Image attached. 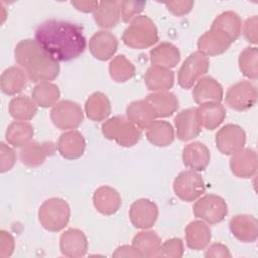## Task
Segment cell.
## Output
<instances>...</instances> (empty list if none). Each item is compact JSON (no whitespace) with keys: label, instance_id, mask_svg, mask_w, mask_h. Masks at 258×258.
Wrapping results in <instances>:
<instances>
[{"label":"cell","instance_id":"ac0fdd59","mask_svg":"<svg viewBox=\"0 0 258 258\" xmlns=\"http://www.w3.org/2000/svg\"><path fill=\"white\" fill-rule=\"evenodd\" d=\"M118 48V39L110 31L100 30L92 35L89 41V49L94 57L99 60L110 59Z\"/></svg>","mask_w":258,"mask_h":258},{"label":"cell","instance_id":"e575fe53","mask_svg":"<svg viewBox=\"0 0 258 258\" xmlns=\"http://www.w3.org/2000/svg\"><path fill=\"white\" fill-rule=\"evenodd\" d=\"M33 134L34 130L30 123L25 121H14L7 127L5 138L8 144L13 147H23L31 141Z\"/></svg>","mask_w":258,"mask_h":258},{"label":"cell","instance_id":"6da1fadb","mask_svg":"<svg viewBox=\"0 0 258 258\" xmlns=\"http://www.w3.org/2000/svg\"><path fill=\"white\" fill-rule=\"evenodd\" d=\"M34 39L56 61H70L86 49L83 27L70 22L49 19L37 26Z\"/></svg>","mask_w":258,"mask_h":258},{"label":"cell","instance_id":"60d3db41","mask_svg":"<svg viewBox=\"0 0 258 258\" xmlns=\"http://www.w3.org/2000/svg\"><path fill=\"white\" fill-rule=\"evenodd\" d=\"M146 5L145 1H122L120 2L121 17L124 22L130 23L134 18L139 16Z\"/></svg>","mask_w":258,"mask_h":258},{"label":"cell","instance_id":"bcb514c9","mask_svg":"<svg viewBox=\"0 0 258 258\" xmlns=\"http://www.w3.org/2000/svg\"><path fill=\"white\" fill-rule=\"evenodd\" d=\"M257 23H258V18L256 15H254L245 21L244 29H243L245 38L253 44L257 43Z\"/></svg>","mask_w":258,"mask_h":258},{"label":"cell","instance_id":"8fae6325","mask_svg":"<svg viewBox=\"0 0 258 258\" xmlns=\"http://www.w3.org/2000/svg\"><path fill=\"white\" fill-rule=\"evenodd\" d=\"M215 141L216 146L221 153L232 155L244 148L246 143V133L239 125L227 124L217 132Z\"/></svg>","mask_w":258,"mask_h":258},{"label":"cell","instance_id":"7402d4cb","mask_svg":"<svg viewBox=\"0 0 258 258\" xmlns=\"http://www.w3.org/2000/svg\"><path fill=\"white\" fill-rule=\"evenodd\" d=\"M211 160L209 148L200 141H195L185 145L182 149L183 164L196 171H203L207 168Z\"/></svg>","mask_w":258,"mask_h":258},{"label":"cell","instance_id":"f546056e","mask_svg":"<svg viewBox=\"0 0 258 258\" xmlns=\"http://www.w3.org/2000/svg\"><path fill=\"white\" fill-rule=\"evenodd\" d=\"M197 110L202 127L208 130L218 128L226 118V109L221 103H204Z\"/></svg>","mask_w":258,"mask_h":258},{"label":"cell","instance_id":"b9f144b4","mask_svg":"<svg viewBox=\"0 0 258 258\" xmlns=\"http://www.w3.org/2000/svg\"><path fill=\"white\" fill-rule=\"evenodd\" d=\"M183 255V243L179 238L166 240L160 247L159 256L169 258H180Z\"/></svg>","mask_w":258,"mask_h":258},{"label":"cell","instance_id":"cb8c5ba5","mask_svg":"<svg viewBox=\"0 0 258 258\" xmlns=\"http://www.w3.org/2000/svg\"><path fill=\"white\" fill-rule=\"evenodd\" d=\"M57 150L66 159H77L84 154L86 141L84 136L77 130L62 133L57 141Z\"/></svg>","mask_w":258,"mask_h":258},{"label":"cell","instance_id":"2e32d148","mask_svg":"<svg viewBox=\"0 0 258 258\" xmlns=\"http://www.w3.org/2000/svg\"><path fill=\"white\" fill-rule=\"evenodd\" d=\"M59 249L61 254L67 257H83L88 251V239L83 231L68 229L60 235Z\"/></svg>","mask_w":258,"mask_h":258},{"label":"cell","instance_id":"3957f363","mask_svg":"<svg viewBox=\"0 0 258 258\" xmlns=\"http://www.w3.org/2000/svg\"><path fill=\"white\" fill-rule=\"evenodd\" d=\"M123 42L135 49H145L158 41V32L154 22L145 15L134 18L124 30Z\"/></svg>","mask_w":258,"mask_h":258},{"label":"cell","instance_id":"f1b7e54d","mask_svg":"<svg viewBox=\"0 0 258 258\" xmlns=\"http://www.w3.org/2000/svg\"><path fill=\"white\" fill-rule=\"evenodd\" d=\"M94 19L98 26L104 29L115 27L121 17L119 1H101L94 12Z\"/></svg>","mask_w":258,"mask_h":258},{"label":"cell","instance_id":"7dc6e473","mask_svg":"<svg viewBox=\"0 0 258 258\" xmlns=\"http://www.w3.org/2000/svg\"><path fill=\"white\" fill-rule=\"evenodd\" d=\"M205 257H214V258H227L231 257V253L227 246L221 243L212 244L206 251Z\"/></svg>","mask_w":258,"mask_h":258},{"label":"cell","instance_id":"4dcf8cb0","mask_svg":"<svg viewBox=\"0 0 258 258\" xmlns=\"http://www.w3.org/2000/svg\"><path fill=\"white\" fill-rule=\"evenodd\" d=\"M27 76L19 67H10L6 69L0 77L1 91L9 96L20 93L26 86Z\"/></svg>","mask_w":258,"mask_h":258},{"label":"cell","instance_id":"9c48e42d","mask_svg":"<svg viewBox=\"0 0 258 258\" xmlns=\"http://www.w3.org/2000/svg\"><path fill=\"white\" fill-rule=\"evenodd\" d=\"M175 195L184 202H194L206 190L202 175L196 170H184L178 173L173 181Z\"/></svg>","mask_w":258,"mask_h":258},{"label":"cell","instance_id":"d590c367","mask_svg":"<svg viewBox=\"0 0 258 258\" xmlns=\"http://www.w3.org/2000/svg\"><path fill=\"white\" fill-rule=\"evenodd\" d=\"M211 27L222 30L230 37L232 42H234L240 36L242 21L236 12L226 11L215 18Z\"/></svg>","mask_w":258,"mask_h":258},{"label":"cell","instance_id":"4316f807","mask_svg":"<svg viewBox=\"0 0 258 258\" xmlns=\"http://www.w3.org/2000/svg\"><path fill=\"white\" fill-rule=\"evenodd\" d=\"M145 86L152 92H165L173 86L174 74L171 70L151 66L144 76Z\"/></svg>","mask_w":258,"mask_h":258},{"label":"cell","instance_id":"d6986e66","mask_svg":"<svg viewBox=\"0 0 258 258\" xmlns=\"http://www.w3.org/2000/svg\"><path fill=\"white\" fill-rule=\"evenodd\" d=\"M223 95L224 91L221 84L210 76L202 77L192 90V99L199 105L211 102L220 103Z\"/></svg>","mask_w":258,"mask_h":258},{"label":"cell","instance_id":"836d02e7","mask_svg":"<svg viewBox=\"0 0 258 258\" xmlns=\"http://www.w3.org/2000/svg\"><path fill=\"white\" fill-rule=\"evenodd\" d=\"M146 137L151 144L158 147H165L173 142L174 130L169 122L155 120L146 129Z\"/></svg>","mask_w":258,"mask_h":258},{"label":"cell","instance_id":"7bdbcfd3","mask_svg":"<svg viewBox=\"0 0 258 258\" xmlns=\"http://www.w3.org/2000/svg\"><path fill=\"white\" fill-rule=\"evenodd\" d=\"M16 161V155L12 148L5 143L0 144V171L6 172L10 170Z\"/></svg>","mask_w":258,"mask_h":258},{"label":"cell","instance_id":"ffe728a7","mask_svg":"<svg viewBox=\"0 0 258 258\" xmlns=\"http://www.w3.org/2000/svg\"><path fill=\"white\" fill-rule=\"evenodd\" d=\"M235 238L244 243H252L258 237V222L254 216L241 214L234 216L229 223Z\"/></svg>","mask_w":258,"mask_h":258},{"label":"cell","instance_id":"52a82bcc","mask_svg":"<svg viewBox=\"0 0 258 258\" xmlns=\"http://www.w3.org/2000/svg\"><path fill=\"white\" fill-rule=\"evenodd\" d=\"M209 58L200 51L190 53L181 64L178 74L177 82L182 89H190L209 70Z\"/></svg>","mask_w":258,"mask_h":258},{"label":"cell","instance_id":"9a60e30c","mask_svg":"<svg viewBox=\"0 0 258 258\" xmlns=\"http://www.w3.org/2000/svg\"><path fill=\"white\" fill-rule=\"evenodd\" d=\"M176 136L181 141H189L198 137L202 131V125L197 108H187L174 117Z\"/></svg>","mask_w":258,"mask_h":258},{"label":"cell","instance_id":"f35d334b","mask_svg":"<svg viewBox=\"0 0 258 258\" xmlns=\"http://www.w3.org/2000/svg\"><path fill=\"white\" fill-rule=\"evenodd\" d=\"M110 77L117 83H124L132 79L135 75L134 64L125 55L115 56L109 64Z\"/></svg>","mask_w":258,"mask_h":258},{"label":"cell","instance_id":"e0dca14e","mask_svg":"<svg viewBox=\"0 0 258 258\" xmlns=\"http://www.w3.org/2000/svg\"><path fill=\"white\" fill-rule=\"evenodd\" d=\"M257 167V154L250 148H242L233 153L230 158L231 171L237 177L250 178L256 173Z\"/></svg>","mask_w":258,"mask_h":258},{"label":"cell","instance_id":"f6af8a7d","mask_svg":"<svg viewBox=\"0 0 258 258\" xmlns=\"http://www.w3.org/2000/svg\"><path fill=\"white\" fill-rule=\"evenodd\" d=\"M165 6L172 14L176 16H183L191 10L194 1H172L165 3Z\"/></svg>","mask_w":258,"mask_h":258},{"label":"cell","instance_id":"7c38bea8","mask_svg":"<svg viewBox=\"0 0 258 258\" xmlns=\"http://www.w3.org/2000/svg\"><path fill=\"white\" fill-rule=\"evenodd\" d=\"M129 218L135 228L141 230L149 229L158 218V208L150 200L139 199L131 205Z\"/></svg>","mask_w":258,"mask_h":258},{"label":"cell","instance_id":"c3c4849f","mask_svg":"<svg viewBox=\"0 0 258 258\" xmlns=\"http://www.w3.org/2000/svg\"><path fill=\"white\" fill-rule=\"evenodd\" d=\"M72 5H74L79 11L89 13L95 12L98 8L99 2L98 1H72Z\"/></svg>","mask_w":258,"mask_h":258},{"label":"cell","instance_id":"74e56055","mask_svg":"<svg viewBox=\"0 0 258 258\" xmlns=\"http://www.w3.org/2000/svg\"><path fill=\"white\" fill-rule=\"evenodd\" d=\"M8 110L13 119L17 121H28L37 113V105L27 96H17L10 101Z\"/></svg>","mask_w":258,"mask_h":258},{"label":"cell","instance_id":"5bb4252c","mask_svg":"<svg viewBox=\"0 0 258 258\" xmlns=\"http://www.w3.org/2000/svg\"><path fill=\"white\" fill-rule=\"evenodd\" d=\"M232 44L230 37L220 29L211 27L198 40V51L206 56H216L224 53Z\"/></svg>","mask_w":258,"mask_h":258},{"label":"cell","instance_id":"30bf717a","mask_svg":"<svg viewBox=\"0 0 258 258\" xmlns=\"http://www.w3.org/2000/svg\"><path fill=\"white\" fill-rule=\"evenodd\" d=\"M225 102L231 109L247 111L257 102V89L249 81H240L228 89Z\"/></svg>","mask_w":258,"mask_h":258},{"label":"cell","instance_id":"83f0119b","mask_svg":"<svg viewBox=\"0 0 258 258\" xmlns=\"http://www.w3.org/2000/svg\"><path fill=\"white\" fill-rule=\"evenodd\" d=\"M132 246L141 257H156L160 253L161 239L154 231L144 230L134 236Z\"/></svg>","mask_w":258,"mask_h":258},{"label":"cell","instance_id":"ab89813d","mask_svg":"<svg viewBox=\"0 0 258 258\" xmlns=\"http://www.w3.org/2000/svg\"><path fill=\"white\" fill-rule=\"evenodd\" d=\"M239 68L242 74L250 79L258 77V50L257 47H246L239 55Z\"/></svg>","mask_w":258,"mask_h":258},{"label":"cell","instance_id":"ba28073f","mask_svg":"<svg viewBox=\"0 0 258 258\" xmlns=\"http://www.w3.org/2000/svg\"><path fill=\"white\" fill-rule=\"evenodd\" d=\"M50 119L55 127L60 130H73L78 128L84 119L81 106L70 100L56 103L50 111Z\"/></svg>","mask_w":258,"mask_h":258},{"label":"cell","instance_id":"484cf974","mask_svg":"<svg viewBox=\"0 0 258 258\" xmlns=\"http://www.w3.org/2000/svg\"><path fill=\"white\" fill-rule=\"evenodd\" d=\"M184 234L186 246L192 250H203L209 245L212 238L210 227L202 220L190 222L185 227Z\"/></svg>","mask_w":258,"mask_h":258},{"label":"cell","instance_id":"277c9868","mask_svg":"<svg viewBox=\"0 0 258 258\" xmlns=\"http://www.w3.org/2000/svg\"><path fill=\"white\" fill-rule=\"evenodd\" d=\"M71 210L69 204L59 198H51L42 203L38 210L40 225L49 232H59L69 223Z\"/></svg>","mask_w":258,"mask_h":258},{"label":"cell","instance_id":"8d00e7d4","mask_svg":"<svg viewBox=\"0 0 258 258\" xmlns=\"http://www.w3.org/2000/svg\"><path fill=\"white\" fill-rule=\"evenodd\" d=\"M31 97L37 106L48 108L56 104L60 97V92L56 85L49 82H41L33 88Z\"/></svg>","mask_w":258,"mask_h":258},{"label":"cell","instance_id":"d6a6232c","mask_svg":"<svg viewBox=\"0 0 258 258\" xmlns=\"http://www.w3.org/2000/svg\"><path fill=\"white\" fill-rule=\"evenodd\" d=\"M87 117L92 121H104L111 114V104L108 97L101 93H93L85 104Z\"/></svg>","mask_w":258,"mask_h":258},{"label":"cell","instance_id":"ee69618b","mask_svg":"<svg viewBox=\"0 0 258 258\" xmlns=\"http://www.w3.org/2000/svg\"><path fill=\"white\" fill-rule=\"evenodd\" d=\"M14 239L10 233L1 230L0 231V257L6 258L9 257L14 250Z\"/></svg>","mask_w":258,"mask_h":258},{"label":"cell","instance_id":"1f68e13d","mask_svg":"<svg viewBox=\"0 0 258 258\" xmlns=\"http://www.w3.org/2000/svg\"><path fill=\"white\" fill-rule=\"evenodd\" d=\"M154 108L157 118L171 116L178 109L177 97L170 92H153L145 98Z\"/></svg>","mask_w":258,"mask_h":258},{"label":"cell","instance_id":"8992f818","mask_svg":"<svg viewBox=\"0 0 258 258\" xmlns=\"http://www.w3.org/2000/svg\"><path fill=\"white\" fill-rule=\"evenodd\" d=\"M192 212L197 218L214 225L222 222L226 218L228 206L223 198L217 195H206L195 203Z\"/></svg>","mask_w":258,"mask_h":258},{"label":"cell","instance_id":"603a6c76","mask_svg":"<svg viewBox=\"0 0 258 258\" xmlns=\"http://www.w3.org/2000/svg\"><path fill=\"white\" fill-rule=\"evenodd\" d=\"M93 204L99 213L111 216L118 212L122 200L116 189L108 185H102L95 190L93 195Z\"/></svg>","mask_w":258,"mask_h":258},{"label":"cell","instance_id":"d4e9b609","mask_svg":"<svg viewBox=\"0 0 258 258\" xmlns=\"http://www.w3.org/2000/svg\"><path fill=\"white\" fill-rule=\"evenodd\" d=\"M179 60V49L170 42H161L150 50V61L154 67L170 70L175 68Z\"/></svg>","mask_w":258,"mask_h":258},{"label":"cell","instance_id":"681fc988","mask_svg":"<svg viewBox=\"0 0 258 258\" xmlns=\"http://www.w3.org/2000/svg\"><path fill=\"white\" fill-rule=\"evenodd\" d=\"M113 257H141L133 246L123 245L118 247L113 253Z\"/></svg>","mask_w":258,"mask_h":258},{"label":"cell","instance_id":"7a4b0ae2","mask_svg":"<svg viewBox=\"0 0 258 258\" xmlns=\"http://www.w3.org/2000/svg\"><path fill=\"white\" fill-rule=\"evenodd\" d=\"M16 62L34 83L53 81L59 74L58 61L53 59L35 39H23L14 49Z\"/></svg>","mask_w":258,"mask_h":258},{"label":"cell","instance_id":"4fadbf2b","mask_svg":"<svg viewBox=\"0 0 258 258\" xmlns=\"http://www.w3.org/2000/svg\"><path fill=\"white\" fill-rule=\"evenodd\" d=\"M57 146L52 141H30L21 147L19 156L23 164L28 167H37L41 165L48 156L54 154Z\"/></svg>","mask_w":258,"mask_h":258},{"label":"cell","instance_id":"5b68a950","mask_svg":"<svg viewBox=\"0 0 258 258\" xmlns=\"http://www.w3.org/2000/svg\"><path fill=\"white\" fill-rule=\"evenodd\" d=\"M102 133L122 147H132L141 138V131L123 116H114L102 124Z\"/></svg>","mask_w":258,"mask_h":258},{"label":"cell","instance_id":"44dd1931","mask_svg":"<svg viewBox=\"0 0 258 258\" xmlns=\"http://www.w3.org/2000/svg\"><path fill=\"white\" fill-rule=\"evenodd\" d=\"M126 116L139 130L147 129L157 118L154 108L146 99L130 103L126 109Z\"/></svg>","mask_w":258,"mask_h":258}]
</instances>
